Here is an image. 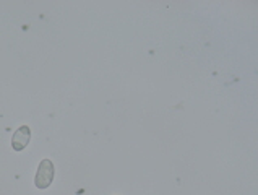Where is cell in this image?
Wrapping results in <instances>:
<instances>
[{
    "label": "cell",
    "mask_w": 258,
    "mask_h": 195,
    "mask_svg": "<svg viewBox=\"0 0 258 195\" xmlns=\"http://www.w3.org/2000/svg\"><path fill=\"white\" fill-rule=\"evenodd\" d=\"M29 140H31V129H29L28 125H21L20 129L13 133L12 147L15 152H23V150L29 145Z\"/></svg>",
    "instance_id": "obj_2"
},
{
    "label": "cell",
    "mask_w": 258,
    "mask_h": 195,
    "mask_svg": "<svg viewBox=\"0 0 258 195\" xmlns=\"http://www.w3.org/2000/svg\"><path fill=\"white\" fill-rule=\"evenodd\" d=\"M54 174H55L54 163L50 160H42L39 163L38 172H36V177H34L36 187H38V189H47L54 181Z\"/></svg>",
    "instance_id": "obj_1"
}]
</instances>
